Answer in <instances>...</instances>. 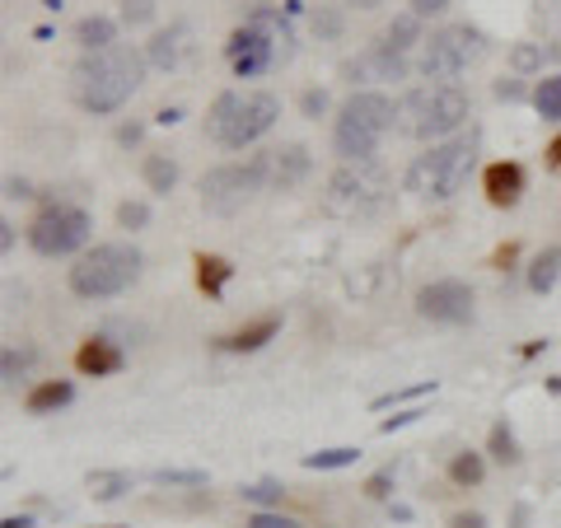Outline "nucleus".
Returning a JSON list of instances; mask_svg holds the SVG:
<instances>
[{"mask_svg": "<svg viewBox=\"0 0 561 528\" xmlns=\"http://www.w3.org/2000/svg\"><path fill=\"white\" fill-rule=\"evenodd\" d=\"M486 454L496 459L501 468H515L524 454H519V439H515V431H511V421H496L491 426V435H486Z\"/></svg>", "mask_w": 561, "mask_h": 528, "instance_id": "obj_24", "label": "nucleus"}, {"mask_svg": "<svg viewBox=\"0 0 561 528\" xmlns=\"http://www.w3.org/2000/svg\"><path fill=\"white\" fill-rule=\"evenodd\" d=\"M146 183H150L154 197H169V192L179 187V164H173L169 154H150L146 160Z\"/></svg>", "mask_w": 561, "mask_h": 528, "instance_id": "obj_25", "label": "nucleus"}, {"mask_svg": "<svg viewBox=\"0 0 561 528\" xmlns=\"http://www.w3.org/2000/svg\"><path fill=\"white\" fill-rule=\"evenodd\" d=\"M542 57H548V47L542 43H519L511 51V66L519 70V76H534V70H542Z\"/></svg>", "mask_w": 561, "mask_h": 528, "instance_id": "obj_34", "label": "nucleus"}, {"mask_svg": "<svg viewBox=\"0 0 561 528\" xmlns=\"http://www.w3.org/2000/svg\"><path fill=\"white\" fill-rule=\"evenodd\" d=\"M416 313L431 323H445V328H463L472 323V313H478V295H472L468 280H431L426 290L416 295Z\"/></svg>", "mask_w": 561, "mask_h": 528, "instance_id": "obj_11", "label": "nucleus"}, {"mask_svg": "<svg viewBox=\"0 0 561 528\" xmlns=\"http://www.w3.org/2000/svg\"><path fill=\"white\" fill-rule=\"evenodd\" d=\"M127 365V356H122V342H113V337H84L80 342V351H76V369L80 375H90V379H108V375H117V369Z\"/></svg>", "mask_w": 561, "mask_h": 528, "instance_id": "obj_14", "label": "nucleus"}, {"mask_svg": "<svg viewBox=\"0 0 561 528\" xmlns=\"http://www.w3.org/2000/svg\"><path fill=\"white\" fill-rule=\"evenodd\" d=\"M230 276H234L230 257H220V253H197V286H202L210 299H220V295H225Z\"/></svg>", "mask_w": 561, "mask_h": 528, "instance_id": "obj_20", "label": "nucleus"}, {"mask_svg": "<svg viewBox=\"0 0 561 528\" xmlns=\"http://www.w3.org/2000/svg\"><path fill=\"white\" fill-rule=\"evenodd\" d=\"M435 389H440L435 379H421V383H412V389H398V393L375 398V412H389V408H398V402H412V398H431Z\"/></svg>", "mask_w": 561, "mask_h": 528, "instance_id": "obj_33", "label": "nucleus"}, {"mask_svg": "<svg viewBox=\"0 0 561 528\" xmlns=\"http://www.w3.org/2000/svg\"><path fill=\"white\" fill-rule=\"evenodd\" d=\"M548 389H552V393H561V375H552V383H548Z\"/></svg>", "mask_w": 561, "mask_h": 528, "instance_id": "obj_58", "label": "nucleus"}, {"mask_svg": "<svg viewBox=\"0 0 561 528\" xmlns=\"http://www.w3.org/2000/svg\"><path fill=\"white\" fill-rule=\"evenodd\" d=\"M90 230H94L90 210L51 202L38 210V220L28 225V243H33V253H43V257H70L90 243Z\"/></svg>", "mask_w": 561, "mask_h": 528, "instance_id": "obj_10", "label": "nucleus"}, {"mask_svg": "<svg viewBox=\"0 0 561 528\" xmlns=\"http://www.w3.org/2000/svg\"><path fill=\"white\" fill-rule=\"evenodd\" d=\"M496 99H501V103H519V99H524V80H519V76L496 80Z\"/></svg>", "mask_w": 561, "mask_h": 528, "instance_id": "obj_42", "label": "nucleus"}, {"mask_svg": "<svg viewBox=\"0 0 561 528\" xmlns=\"http://www.w3.org/2000/svg\"><path fill=\"white\" fill-rule=\"evenodd\" d=\"M280 117V99L272 90H225L206 113V136L225 150H243L262 140Z\"/></svg>", "mask_w": 561, "mask_h": 528, "instance_id": "obj_2", "label": "nucleus"}, {"mask_svg": "<svg viewBox=\"0 0 561 528\" xmlns=\"http://www.w3.org/2000/svg\"><path fill=\"white\" fill-rule=\"evenodd\" d=\"M421 416H426L421 408H408V412H393V416H383V421H379V435H393V431L412 426V421H421Z\"/></svg>", "mask_w": 561, "mask_h": 528, "instance_id": "obj_40", "label": "nucleus"}, {"mask_svg": "<svg viewBox=\"0 0 561 528\" xmlns=\"http://www.w3.org/2000/svg\"><path fill=\"white\" fill-rule=\"evenodd\" d=\"M482 51H486L482 28H472V24H449V28H440V33H431L426 51H421V76L435 80V84H454L472 61L482 57Z\"/></svg>", "mask_w": 561, "mask_h": 528, "instance_id": "obj_9", "label": "nucleus"}, {"mask_svg": "<svg viewBox=\"0 0 561 528\" xmlns=\"http://www.w3.org/2000/svg\"><path fill=\"white\" fill-rule=\"evenodd\" d=\"M360 459L356 445H337V449H319V454H305V468L309 472H337V468H351Z\"/></svg>", "mask_w": 561, "mask_h": 528, "instance_id": "obj_26", "label": "nucleus"}, {"mask_svg": "<svg viewBox=\"0 0 561 528\" xmlns=\"http://www.w3.org/2000/svg\"><path fill=\"white\" fill-rule=\"evenodd\" d=\"M421 43V20L408 10V14H398V20L383 28V43L379 47H389V51H398V57H408V47H416Z\"/></svg>", "mask_w": 561, "mask_h": 528, "instance_id": "obj_23", "label": "nucleus"}, {"mask_svg": "<svg viewBox=\"0 0 561 528\" xmlns=\"http://www.w3.org/2000/svg\"><path fill=\"white\" fill-rule=\"evenodd\" d=\"M183 38H187V28H183V24H173V28H164V33H154L150 47H146V61H150V66H160V70H173V66L183 61Z\"/></svg>", "mask_w": 561, "mask_h": 528, "instance_id": "obj_19", "label": "nucleus"}, {"mask_svg": "<svg viewBox=\"0 0 561 528\" xmlns=\"http://www.w3.org/2000/svg\"><path fill=\"white\" fill-rule=\"evenodd\" d=\"M346 5H356V10H379L383 0H346Z\"/></svg>", "mask_w": 561, "mask_h": 528, "instance_id": "obj_56", "label": "nucleus"}, {"mask_svg": "<svg viewBox=\"0 0 561 528\" xmlns=\"http://www.w3.org/2000/svg\"><path fill=\"white\" fill-rule=\"evenodd\" d=\"M300 108H305V117H323L328 113V90H305Z\"/></svg>", "mask_w": 561, "mask_h": 528, "instance_id": "obj_41", "label": "nucleus"}, {"mask_svg": "<svg viewBox=\"0 0 561 528\" xmlns=\"http://www.w3.org/2000/svg\"><path fill=\"white\" fill-rule=\"evenodd\" d=\"M90 491L94 501H117L131 491V472H90Z\"/></svg>", "mask_w": 561, "mask_h": 528, "instance_id": "obj_29", "label": "nucleus"}, {"mask_svg": "<svg viewBox=\"0 0 561 528\" xmlns=\"http://www.w3.org/2000/svg\"><path fill=\"white\" fill-rule=\"evenodd\" d=\"M440 10H449V0H412L416 20H426V14H440Z\"/></svg>", "mask_w": 561, "mask_h": 528, "instance_id": "obj_44", "label": "nucleus"}, {"mask_svg": "<svg viewBox=\"0 0 561 528\" xmlns=\"http://www.w3.org/2000/svg\"><path fill=\"white\" fill-rule=\"evenodd\" d=\"M154 20V0H122V24H150Z\"/></svg>", "mask_w": 561, "mask_h": 528, "instance_id": "obj_38", "label": "nucleus"}, {"mask_svg": "<svg viewBox=\"0 0 561 528\" xmlns=\"http://www.w3.org/2000/svg\"><path fill=\"white\" fill-rule=\"evenodd\" d=\"M534 108H538V117L561 122V76L538 80V90H534Z\"/></svg>", "mask_w": 561, "mask_h": 528, "instance_id": "obj_30", "label": "nucleus"}, {"mask_svg": "<svg viewBox=\"0 0 561 528\" xmlns=\"http://www.w3.org/2000/svg\"><path fill=\"white\" fill-rule=\"evenodd\" d=\"M313 33H319L323 43L342 38V10H332V5H319V10H313Z\"/></svg>", "mask_w": 561, "mask_h": 528, "instance_id": "obj_35", "label": "nucleus"}, {"mask_svg": "<svg viewBox=\"0 0 561 528\" xmlns=\"http://www.w3.org/2000/svg\"><path fill=\"white\" fill-rule=\"evenodd\" d=\"M5 197H14V202H24V197H33V187H28L24 179H5Z\"/></svg>", "mask_w": 561, "mask_h": 528, "instance_id": "obj_46", "label": "nucleus"}, {"mask_svg": "<svg viewBox=\"0 0 561 528\" xmlns=\"http://www.w3.org/2000/svg\"><path fill=\"white\" fill-rule=\"evenodd\" d=\"M524 164H515V160H501V164H491L486 173H482V187H486V202L491 206H501V210H511V206H519V197H524Z\"/></svg>", "mask_w": 561, "mask_h": 528, "instance_id": "obj_15", "label": "nucleus"}, {"mask_svg": "<svg viewBox=\"0 0 561 528\" xmlns=\"http://www.w3.org/2000/svg\"><path fill=\"white\" fill-rule=\"evenodd\" d=\"M225 57H230L234 66V76L239 80H253V76H267V70L280 61V57H290V47L286 43H276L272 33H262V28H249L243 24L230 43H225Z\"/></svg>", "mask_w": 561, "mask_h": 528, "instance_id": "obj_12", "label": "nucleus"}, {"mask_svg": "<svg viewBox=\"0 0 561 528\" xmlns=\"http://www.w3.org/2000/svg\"><path fill=\"white\" fill-rule=\"evenodd\" d=\"M70 402H76V383H70V379H43L38 389L24 398V408H28L33 416H51V412L70 408Z\"/></svg>", "mask_w": 561, "mask_h": 528, "instance_id": "obj_18", "label": "nucleus"}, {"mask_svg": "<svg viewBox=\"0 0 561 528\" xmlns=\"http://www.w3.org/2000/svg\"><path fill=\"white\" fill-rule=\"evenodd\" d=\"M557 280H561V243L542 249V253L529 262V290H534V295H548Z\"/></svg>", "mask_w": 561, "mask_h": 528, "instance_id": "obj_22", "label": "nucleus"}, {"mask_svg": "<svg viewBox=\"0 0 561 528\" xmlns=\"http://www.w3.org/2000/svg\"><path fill=\"white\" fill-rule=\"evenodd\" d=\"M267 183H272V154L220 164L202 179V206L210 210V216H234V210L249 206Z\"/></svg>", "mask_w": 561, "mask_h": 528, "instance_id": "obj_7", "label": "nucleus"}, {"mask_svg": "<svg viewBox=\"0 0 561 528\" xmlns=\"http://www.w3.org/2000/svg\"><path fill=\"white\" fill-rule=\"evenodd\" d=\"M478 146H482V131H472V127L463 136L435 140V146L426 154H416V164L408 169V192L416 202H449L454 192L468 183Z\"/></svg>", "mask_w": 561, "mask_h": 528, "instance_id": "obj_3", "label": "nucleus"}, {"mask_svg": "<svg viewBox=\"0 0 561 528\" xmlns=\"http://www.w3.org/2000/svg\"><path fill=\"white\" fill-rule=\"evenodd\" d=\"M249 528H300V524L286 519V515H276V509H253V515H249Z\"/></svg>", "mask_w": 561, "mask_h": 528, "instance_id": "obj_39", "label": "nucleus"}, {"mask_svg": "<svg viewBox=\"0 0 561 528\" xmlns=\"http://www.w3.org/2000/svg\"><path fill=\"white\" fill-rule=\"evenodd\" d=\"M449 528H491V524H486L482 515H472V509H468V515H454V519H449Z\"/></svg>", "mask_w": 561, "mask_h": 528, "instance_id": "obj_47", "label": "nucleus"}, {"mask_svg": "<svg viewBox=\"0 0 561 528\" xmlns=\"http://www.w3.org/2000/svg\"><path fill=\"white\" fill-rule=\"evenodd\" d=\"M482 478H486V463H482V454H472V449L454 454V463H449V482H454V486H478Z\"/></svg>", "mask_w": 561, "mask_h": 528, "instance_id": "obj_27", "label": "nucleus"}, {"mask_svg": "<svg viewBox=\"0 0 561 528\" xmlns=\"http://www.w3.org/2000/svg\"><path fill=\"white\" fill-rule=\"evenodd\" d=\"M76 38L84 51H108V47H117V24L103 20V14H84L76 24Z\"/></svg>", "mask_w": 561, "mask_h": 528, "instance_id": "obj_21", "label": "nucleus"}, {"mask_svg": "<svg viewBox=\"0 0 561 528\" xmlns=\"http://www.w3.org/2000/svg\"><path fill=\"white\" fill-rule=\"evenodd\" d=\"M542 351H548V342H529V346L519 351V356H524V360H534V356H542Z\"/></svg>", "mask_w": 561, "mask_h": 528, "instance_id": "obj_53", "label": "nucleus"}, {"mask_svg": "<svg viewBox=\"0 0 561 528\" xmlns=\"http://www.w3.org/2000/svg\"><path fill=\"white\" fill-rule=\"evenodd\" d=\"M472 103H468V90L463 84H421V90H412L408 99H402V131L416 136V140H449L459 136V127L468 122Z\"/></svg>", "mask_w": 561, "mask_h": 528, "instance_id": "obj_5", "label": "nucleus"}, {"mask_svg": "<svg viewBox=\"0 0 561 528\" xmlns=\"http://www.w3.org/2000/svg\"><path fill=\"white\" fill-rule=\"evenodd\" d=\"M239 496L253 509H272V505H280V496H286V486L280 482H249V486H239Z\"/></svg>", "mask_w": 561, "mask_h": 528, "instance_id": "obj_31", "label": "nucleus"}, {"mask_svg": "<svg viewBox=\"0 0 561 528\" xmlns=\"http://www.w3.org/2000/svg\"><path fill=\"white\" fill-rule=\"evenodd\" d=\"M276 332H280V313H262L257 323L230 332V337H220L216 346H220V351H234V356H249V351H262V346H267Z\"/></svg>", "mask_w": 561, "mask_h": 528, "instance_id": "obj_16", "label": "nucleus"}, {"mask_svg": "<svg viewBox=\"0 0 561 528\" xmlns=\"http://www.w3.org/2000/svg\"><path fill=\"white\" fill-rule=\"evenodd\" d=\"M70 80H76V99L84 113H117L122 103H127L140 80H146V57L131 47V43H117L108 51H84L70 70Z\"/></svg>", "mask_w": 561, "mask_h": 528, "instance_id": "obj_1", "label": "nucleus"}, {"mask_svg": "<svg viewBox=\"0 0 561 528\" xmlns=\"http://www.w3.org/2000/svg\"><path fill=\"white\" fill-rule=\"evenodd\" d=\"M150 482H160V486H206V472L202 468H154Z\"/></svg>", "mask_w": 561, "mask_h": 528, "instance_id": "obj_32", "label": "nucleus"}, {"mask_svg": "<svg viewBox=\"0 0 561 528\" xmlns=\"http://www.w3.org/2000/svg\"><path fill=\"white\" fill-rule=\"evenodd\" d=\"M43 5H47V10H61V0H43Z\"/></svg>", "mask_w": 561, "mask_h": 528, "instance_id": "obj_59", "label": "nucleus"}, {"mask_svg": "<svg viewBox=\"0 0 561 528\" xmlns=\"http://www.w3.org/2000/svg\"><path fill=\"white\" fill-rule=\"evenodd\" d=\"M0 528H33V519L28 515H5V519H0Z\"/></svg>", "mask_w": 561, "mask_h": 528, "instance_id": "obj_50", "label": "nucleus"}, {"mask_svg": "<svg viewBox=\"0 0 561 528\" xmlns=\"http://www.w3.org/2000/svg\"><path fill=\"white\" fill-rule=\"evenodd\" d=\"M393 99L389 94H379V90H356L346 103H342V113H337V127H332V146H337L342 154V164H356V160H370V154L379 150V140L383 131L393 127Z\"/></svg>", "mask_w": 561, "mask_h": 528, "instance_id": "obj_4", "label": "nucleus"}, {"mask_svg": "<svg viewBox=\"0 0 561 528\" xmlns=\"http://www.w3.org/2000/svg\"><path fill=\"white\" fill-rule=\"evenodd\" d=\"M117 225H122V230H146V225H150V206L146 202H122L117 206Z\"/></svg>", "mask_w": 561, "mask_h": 528, "instance_id": "obj_36", "label": "nucleus"}, {"mask_svg": "<svg viewBox=\"0 0 561 528\" xmlns=\"http://www.w3.org/2000/svg\"><path fill=\"white\" fill-rule=\"evenodd\" d=\"M140 267H146V257H140L136 243H99L70 267V290L80 299H113L136 286Z\"/></svg>", "mask_w": 561, "mask_h": 528, "instance_id": "obj_6", "label": "nucleus"}, {"mask_svg": "<svg viewBox=\"0 0 561 528\" xmlns=\"http://www.w3.org/2000/svg\"><path fill=\"white\" fill-rule=\"evenodd\" d=\"M140 131H146V127H140V122H127V127L117 131V140H122V146H136V140H140Z\"/></svg>", "mask_w": 561, "mask_h": 528, "instance_id": "obj_48", "label": "nucleus"}, {"mask_svg": "<svg viewBox=\"0 0 561 528\" xmlns=\"http://www.w3.org/2000/svg\"><path fill=\"white\" fill-rule=\"evenodd\" d=\"M515 253H519V249H515V243H505V249L496 253V267H511V262H515Z\"/></svg>", "mask_w": 561, "mask_h": 528, "instance_id": "obj_51", "label": "nucleus"}, {"mask_svg": "<svg viewBox=\"0 0 561 528\" xmlns=\"http://www.w3.org/2000/svg\"><path fill=\"white\" fill-rule=\"evenodd\" d=\"M393 519H398V524H408V519H412V505H402V501H398V505H393Z\"/></svg>", "mask_w": 561, "mask_h": 528, "instance_id": "obj_55", "label": "nucleus"}, {"mask_svg": "<svg viewBox=\"0 0 561 528\" xmlns=\"http://www.w3.org/2000/svg\"><path fill=\"white\" fill-rule=\"evenodd\" d=\"M557 14H561V0H534V20H557Z\"/></svg>", "mask_w": 561, "mask_h": 528, "instance_id": "obj_45", "label": "nucleus"}, {"mask_svg": "<svg viewBox=\"0 0 561 528\" xmlns=\"http://www.w3.org/2000/svg\"><path fill=\"white\" fill-rule=\"evenodd\" d=\"M511 528H534V509H529V501H515V509H511Z\"/></svg>", "mask_w": 561, "mask_h": 528, "instance_id": "obj_43", "label": "nucleus"}, {"mask_svg": "<svg viewBox=\"0 0 561 528\" xmlns=\"http://www.w3.org/2000/svg\"><path fill=\"white\" fill-rule=\"evenodd\" d=\"M383 197H389V173H383L375 160L342 164L323 187V206L332 216H346V220L370 216V210L383 206Z\"/></svg>", "mask_w": 561, "mask_h": 528, "instance_id": "obj_8", "label": "nucleus"}, {"mask_svg": "<svg viewBox=\"0 0 561 528\" xmlns=\"http://www.w3.org/2000/svg\"><path fill=\"white\" fill-rule=\"evenodd\" d=\"M309 169H313V160H309L305 146H280V150H272V187L286 192L295 183H305Z\"/></svg>", "mask_w": 561, "mask_h": 528, "instance_id": "obj_17", "label": "nucleus"}, {"mask_svg": "<svg viewBox=\"0 0 561 528\" xmlns=\"http://www.w3.org/2000/svg\"><path fill=\"white\" fill-rule=\"evenodd\" d=\"M548 57H552V61H561V38H557V43H548Z\"/></svg>", "mask_w": 561, "mask_h": 528, "instance_id": "obj_57", "label": "nucleus"}, {"mask_svg": "<svg viewBox=\"0 0 561 528\" xmlns=\"http://www.w3.org/2000/svg\"><path fill=\"white\" fill-rule=\"evenodd\" d=\"M33 365H38V351H33V346H10L5 356H0V379H5V383H20Z\"/></svg>", "mask_w": 561, "mask_h": 528, "instance_id": "obj_28", "label": "nucleus"}, {"mask_svg": "<svg viewBox=\"0 0 561 528\" xmlns=\"http://www.w3.org/2000/svg\"><path fill=\"white\" fill-rule=\"evenodd\" d=\"M0 249H5V253L14 249V225L10 220H0Z\"/></svg>", "mask_w": 561, "mask_h": 528, "instance_id": "obj_49", "label": "nucleus"}, {"mask_svg": "<svg viewBox=\"0 0 561 528\" xmlns=\"http://www.w3.org/2000/svg\"><path fill=\"white\" fill-rule=\"evenodd\" d=\"M393 482H398V468L389 463V468H379L375 478L365 482V496H370V501H389L393 496Z\"/></svg>", "mask_w": 561, "mask_h": 528, "instance_id": "obj_37", "label": "nucleus"}, {"mask_svg": "<svg viewBox=\"0 0 561 528\" xmlns=\"http://www.w3.org/2000/svg\"><path fill=\"white\" fill-rule=\"evenodd\" d=\"M548 169H561V136H557L552 146H548Z\"/></svg>", "mask_w": 561, "mask_h": 528, "instance_id": "obj_52", "label": "nucleus"}, {"mask_svg": "<svg viewBox=\"0 0 561 528\" xmlns=\"http://www.w3.org/2000/svg\"><path fill=\"white\" fill-rule=\"evenodd\" d=\"M342 76L351 84H389V80H408V57H398L389 47H370L360 57H351L342 66Z\"/></svg>", "mask_w": 561, "mask_h": 528, "instance_id": "obj_13", "label": "nucleus"}, {"mask_svg": "<svg viewBox=\"0 0 561 528\" xmlns=\"http://www.w3.org/2000/svg\"><path fill=\"white\" fill-rule=\"evenodd\" d=\"M179 117H183L179 108H164V113H160V117H154V122H160V127H173V122H179Z\"/></svg>", "mask_w": 561, "mask_h": 528, "instance_id": "obj_54", "label": "nucleus"}]
</instances>
